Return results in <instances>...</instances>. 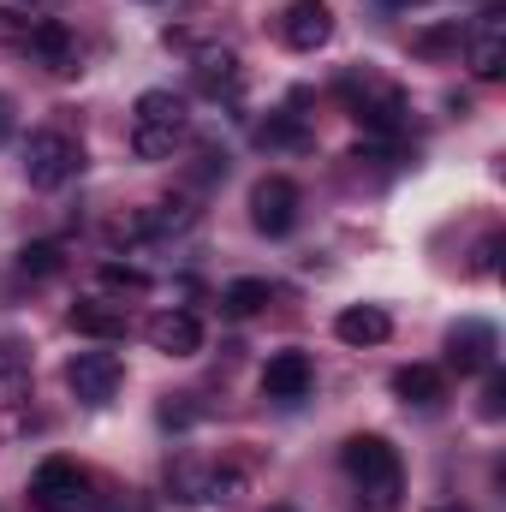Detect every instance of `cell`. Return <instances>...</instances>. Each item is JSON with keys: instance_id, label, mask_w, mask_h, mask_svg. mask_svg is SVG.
<instances>
[{"instance_id": "1", "label": "cell", "mask_w": 506, "mask_h": 512, "mask_svg": "<svg viewBox=\"0 0 506 512\" xmlns=\"http://www.w3.org/2000/svg\"><path fill=\"white\" fill-rule=\"evenodd\" d=\"M340 465H346V477H352L364 512H399L405 465H399V453H393L381 435H352V441L340 447Z\"/></svg>"}, {"instance_id": "2", "label": "cell", "mask_w": 506, "mask_h": 512, "mask_svg": "<svg viewBox=\"0 0 506 512\" xmlns=\"http://www.w3.org/2000/svg\"><path fill=\"white\" fill-rule=\"evenodd\" d=\"M185 126H191L185 96H173V90H143V96L131 102V155H137V161H167V155L179 149Z\"/></svg>"}, {"instance_id": "3", "label": "cell", "mask_w": 506, "mask_h": 512, "mask_svg": "<svg viewBox=\"0 0 506 512\" xmlns=\"http://www.w3.org/2000/svg\"><path fill=\"white\" fill-rule=\"evenodd\" d=\"M340 96H346V108H352V120L370 131V137H399L405 126V96H399V84H387L376 72H352L346 84H340Z\"/></svg>"}, {"instance_id": "4", "label": "cell", "mask_w": 506, "mask_h": 512, "mask_svg": "<svg viewBox=\"0 0 506 512\" xmlns=\"http://www.w3.org/2000/svg\"><path fill=\"white\" fill-rule=\"evenodd\" d=\"M84 167V143L72 131H30L24 137V179L36 191H60L66 179H78Z\"/></svg>"}, {"instance_id": "5", "label": "cell", "mask_w": 506, "mask_h": 512, "mask_svg": "<svg viewBox=\"0 0 506 512\" xmlns=\"http://www.w3.org/2000/svg\"><path fill=\"white\" fill-rule=\"evenodd\" d=\"M84 489H90V471L78 459H66V453L42 459L36 477H30V501L42 512H78L84 507Z\"/></svg>"}, {"instance_id": "6", "label": "cell", "mask_w": 506, "mask_h": 512, "mask_svg": "<svg viewBox=\"0 0 506 512\" xmlns=\"http://www.w3.org/2000/svg\"><path fill=\"white\" fill-rule=\"evenodd\" d=\"M298 185L286 179V173H268V179H256L251 185V227L256 233H268V239H286L292 227H298Z\"/></svg>"}, {"instance_id": "7", "label": "cell", "mask_w": 506, "mask_h": 512, "mask_svg": "<svg viewBox=\"0 0 506 512\" xmlns=\"http://www.w3.org/2000/svg\"><path fill=\"white\" fill-rule=\"evenodd\" d=\"M126 382V364L114 358V352H78L72 364H66V387L84 399V405H108L114 393Z\"/></svg>"}, {"instance_id": "8", "label": "cell", "mask_w": 506, "mask_h": 512, "mask_svg": "<svg viewBox=\"0 0 506 512\" xmlns=\"http://www.w3.org/2000/svg\"><path fill=\"white\" fill-rule=\"evenodd\" d=\"M328 36H334V6L328 0H292L280 12V42L292 54H316V48H328Z\"/></svg>"}, {"instance_id": "9", "label": "cell", "mask_w": 506, "mask_h": 512, "mask_svg": "<svg viewBox=\"0 0 506 512\" xmlns=\"http://www.w3.org/2000/svg\"><path fill=\"white\" fill-rule=\"evenodd\" d=\"M24 54L42 66V72H78V36L60 24V18H36L24 30Z\"/></svg>"}, {"instance_id": "10", "label": "cell", "mask_w": 506, "mask_h": 512, "mask_svg": "<svg viewBox=\"0 0 506 512\" xmlns=\"http://www.w3.org/2000/svg\"><path fill=\"white\" fill-rule=\"evenodd\" d=\"M143 340H149L155 352H167V358H197V352H203V322H197L191 310H155V316L143 322Z\"/></svg>"}, {"instance_id": "11", "label": "cell", "mask_w": 506, "mask_h": 512, "mask_svg": "<svg viewBox=\"0 0 506 512\" xmlns=\"http://www.w3.org/2000/svg\"><path fill=\"white\" fill-rule=\"evenodd\" d=\"M465 66H471V78H483V84H495L506 72V18L501 12H489V18L465 36Z\"/></svg>"}, {"instance_id": "12", "label": "cell", "mask_w": 506, "mask_h": 512, "mask_svg": "<svg viewBox=\"0 0 506 512\" xmlns=\"http://www.w3.org/2000/svg\"><path fill=\"white\" fill-rule=\"evenodd\" d=\"M495 328L489 322H459L453 334H447V358H453V370L459 376H483V370H495Z\"/></svg>"}, {"instance_id": "13", "label": "cell", "mask_w": 506, "mask_h": 512, "mask_svg": "<svg viewBox=\"0 0 506 512\" xmlns=\"http://www.w3.org/2000/svg\"><path fill=\"white\" fill-rule=\"evenodd\" d=\"M310 382H316V364H310V352H274L268 358V370H262V393L268 399H304L310 393Z\"/></svg>"}, {"instance_id": "14", "label": "cell", "mask_w": 506, "mask_h": 512, "mask_svg": "<svg viewBox=\"0 0 506 512\" xmlns=\"http://www.w3.org/2000/svg\"><path fill=\"white\" fill-rule=\"evenodd\" d=\"M72 334H84V340H96V346H114V340H126V310L120 304H108V298H84V304H72Z\"/></svg>"}, {"instance_id": "15", "label": "cell", "mask_w": 506, "mask_h": 512, "mask_svg": "<svg viewBox=\"0 0 506 512\" xmlns=\"http://www.w3.org/2000/svg\"><path fill=\"white\" fill-rule=\"evenodd\" d=\"M393 393L405 405H417V411H435L447 399V376L435 364H405V370H393Z\"/></svg>"}, {"instance_id": "16", "label": "cell", "mask_w": 506, "mask_h": 512, "mask_svg": "<svg viewBox=\"0 0 506 512\" xmlns=\"http://www.w3.org/2000/svg\"><path fill=\"white\" fill-rule=\"evenodd\" d=\"M334 334H340L346 346H381V340L393 334V316L376 310V304H352V310L334 316Z\"/></svg>"}, {"instance_id": "17", "label": "cell", "mask_w": 506, "mask_h": 512, "mask_svg": "<svg viewBox=\"0 0 506 512\" xmlns=\"http://www.w3.org/2000/svg\"><path fill=\"white\" fill-rule=\"evenodd\" d=\"M197 84L209 96H233L239 90V54L233 48H203L197 54Z\"/></svg>"}, {"instance_id": "18", "label": "cell", "mask_w": 506, "mask_h": 512, "mask_svg": "<svg viewBox=\"0 0 506 512\" xmlns=\"http://www.w3.org/2000/svg\"><path fill=\"white\" fill-rule=\"evenodd\" d=\"M197 221V209L185 203V197H173V203H155V209H143L137 221H131V233L137 239H161V233H185Z\"/></svg>"}, {"instance_id": "19", "label": "cell", "mask_w": 506, "mask_h": 512, "mask_svg": "<svg viewBox=\"0 0 506 512\" xmlns=\"http://www.w3.org/2000/svg\"><path fill=\"white\" fill-rule=\"evenodd\" d=\"M256 143H268V149H310V126L298 114H268L256 126Z\"/></svg>"}, {"instance_id": "20", "label": "cell", "mask_w": 506, "mask_h": 512, "mask_svg": "<svg viewBox=\"0 0 506 512\" xmlns=\"http://www.w3.org/2000/svg\"><path fill=\"white\" fill-rule=\"evenodd\" d=\"M268 298H274V286H268V280H233V286L221 292V310L245 322V316H256V310H262Z\"/></svg>"}, {"instance_id": "21", "label": "cell", "mask_w": 506, "mask_h": 512, "mask_svg": "<svg viewBox=\"0 0 506 512\" xmlns=\"http://www.w3.org/2000/svg\"><path fill=\"white\" fill-rule=\"evenodd\" d=\"M24 382H30L24 352H18L12 340H0V405H18V399H24Z\"/></svg>"}, {"instance_id": "22", "label": "cell", "mask_w": 506, "mask_h": 512, "mask_svg": "<svg viewBox=\"0 0 506 512\" xmlns=\"http://www.w3.org/2000/svg\"><path fill=\"white\" fill-rule=\"evenodd\" d=\"M459 42H465V30H459V18H453V24H429V30H417V36H411V48H417L423 60H441V54H459Z\"/></svg>"}, {"instance_id": "23", "label": "cell", "mask_w": 506, "mask_h": 512, "mask_svg": "<svg viewBox=\"0 0 506 512\" xmlns=\"http://www.w3.org/2000/svg\"><path fill=\"white\" fill-rule=\"evenodd\" d=\"M167 489H173V501H209V465L179 459V465L167 471Z\"/></svg>"}, {"instance_id": "24", "label": "cell", "mask_w": 506, "mask_h": 512, "mask_svg": "<svg viewBox=\"0 0 506 512\" xmlns=\"http://www.w3.org/2000/svg\"><path fill=\"white\" fill-rule=\"evenodd\" d=\"M96 286H108V292H149V274L131 268V262H102L96 268Z\"/></svg>"}, {"instance_id": "25", "label": "cell", "mask_w": 506, "mask_h": 512, "mask_svg": "<svg viewBox=\"0 0 506 512\" xmlns=\"http://www.w3.org/2000/svg\"><path fill=\"white\" fill-rule=\"evenodd\" d=\"M18 268H24V274H42V280H48V274L60 268V251H54V245H24V251H18Z\"/></svg>"}, {"instance_id": "26", "label": "cell", "mask_w": 506, "mask_h": 512, "mask_svg": "<svg viewBox=\"0 0 506 512\" xmlns=\"http://www.w3.org/2000/svg\"><path fill=\"white\" fill-rule=\"evenodd\" d=\"M489 382H483V417H501V405H506V376L501 370H483Z\"/></svg>"}, {"instance_id": "27", "label": "cell", "mask_w": 506, "mask_h": 512, "mask_svg": "<svg viewBox=\"0 0 506 512\" xmlns=\"http://www.w3.org/2000/svg\"><path fill=\"white\" fill-rule=\"evenodd\" d=\"M495 256H501V239H483V245H477V274H489Z\"/></svg>"}, {"instance_id": "28", "label": "cell", "mask_w": 506, "mask_h": 512, "mask_svg": "<svg viewBox=\"0 0 506 512\" xmlns=\"http://www.w3.org/2000/svg\"><path fill=\"white\" fill-rule=\"evenodd\" d=\"M108 512H149V507H143L137 495H126V501H114V507H108Z\"/></svg>"}, {"instance_id": "29", "label": "cell", "mask_w": 506, "mask_h": 512, "mask_svg": "<svg viewBox=\"0 0 506 512\" xmlns=\"http://www.w3.org/2000/svg\"><path fill=\"white\" fill-rule=\"evenodd\" d=\"M6 126H12V108H6V96H0V143H6Z\"/></svg>"}, {"instance_id": "30", "label": "cell", "mask_w": 506, "mask_h": 512, "mask_svg": "<svg viewBox=\"0 0 506 512\" xmlns=\"http://www.w3.org/2000/svg\"><path fill=\"white\" fill-rule=\"evenodd\" d=\"M429 512H465V507H459V501H453V507H429Z\"/></svg>"}, {"instance_id": "31", "label": "cell", "mask_w": 506, "mask_h": 512, "mask_svg": "<svg viewBox=\"0 0 506 512\" xmlns=\"http://www.w3.org/2000/svg\"><path fill=\"white\" fill-rule=\"evenodd\" d=\"M393 6H423V0H393Z\"/></svg>"}, {"instance_id": "32", "label": "cell", "mask_w": 506, "mask_h": 512, "mask_svg": "<svg viewBox=\"0 0 506 512\" xmlns=\"http://www.w3.org/2000/svg\"><path fill=\"white\" fill-rule=\"evenodd\" d=\"M268 512H298V507H268Z\"/></svg>"}, {"instance_id": "33", "label": "cell", "mask_w": 506, "mask_h": 512, "mask_svg": "<svg viewBox=\"0 0 506 512\" xmlns=\"http://www.w3.org/2000/svg\"><path fill=\"white\" fill-rule=\"evenodd\" d=\"M0 36H6V12H0Z\"/></svg>"}, {"instance_id": "34", "label": "cell", "mask_w": 506, "mask_h": 512, "mask_svg": "<svg viewBox=\"0 0 506 512\" xmlns=\"http://www.w3.org/2000/svg\"><path fill=\"white\" fill-rule=\"evenodd\" d=\"M30 6H36V0H30Z\"/></svg>"}]
</instances>
